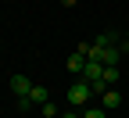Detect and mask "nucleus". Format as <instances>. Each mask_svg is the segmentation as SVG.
Masks as SVG:
<instances>
[{"label":"nucleus","mask_w":129,"mask_h":118,"mask_svg":"<svg viewBox=\"0 0 129 118\" xmlns=\"http://www.w3.org/2000/svg\"><path fill=\"white\" fill-rule=\"evenodd\" d=\"M29 100H32V107H43L47 100H50V93H47V86H32V93H29Z\"/></svg>","instance_id":"obj_5"},{"label":"nucleus","mask_w":129,"mask_h":118,"mask_svg":"<svg viewBox=\"0 0 129 118\" xmlns=\"http://www.w3.org/2000/svg\"><path fill=\"white\" fill-rule=\"evenodd\" d=\"M61 7H75V0H61Z\"/></svg>","instance_id":"obj_11"},{"label":"nucleus","mask_w":129,"mask_h":118,"mask_svg":"<svg viewBox=\"0 0 129 118\" xmlns=\"http://www.w3.org/2000/svg\"><path fill=\"white\" fill-rule=\"evenodd\" d=\"M57 118H83V114H79V111H61Z\"/></svg>","instance_id":"obj_10"},{"label":"nucleus","mask_w":129,"mask_h":118,"mask_svg":"<svg viewBox=\"0 0 129 118\" xmlns=\"http://www.w3.org/2000/svg\"><path fill=\"white\" fill-rule=\"evenodd\" d=\"M83 118H108L104 107H83Z\"/></svg>","instance_id":"obj_8"},{"label":"nucleus","mask_w":129,"mask_h":118,"mask_svg":"<svg viewBox=\"0 0 129 118\" xmlns=\"http://www.w3.org/2000/svg\"><path fill=\"white\" fill-rule=\"evenodd\" d=\"M101 107H104V111H118V107H122V93L108 86V90L101 93Z\"/></svg>","instance_id":"obj_2"},{"label":"nucleus","mask_w":129,"mask_h":118,"mask_svg":"<svg viewBox=\"0 0 129 118\" xmlns=\"http://www.w3.org/2000/svg\"><path fill=\"white\" fill-rule=\"evenodd\" d=\"M104 82H108V86H115V82L122 79V68H118V64H104V75H101Z\"/></svg>","instance_id":"obj_6"},{"label":"nucleus","mask_w":129,"mask_h":118,"mask_svg":"<svg viewBox=\"0 0 129 118\" xmlns=\"http://www.w3.org/2000/svg\"><path fill=\"white\" fill-rule=\"evenodd\" d=\"M32 86H36V82H29L25 75H11V93H14V97H29Z\"/></svg>","instance_id":"obj_3"},{"label":"nucleus","mask_w":129,"mask_h":118,"mask_svg":"<svg viewBox=\"0 0 129 118\" xmlns=\"http://www.w3.org/2000/svg\"><path fill=\"white\" fill-rule=\"evenodd\" d=\"M125 43H129V32H125Z\"/></svg>","instance_id":"obj_12"},{"label":"nucleus","mask_w":129,"mask_h":118,"mask_svg":"<svg viewBox=\"0 0 129 118\" xmlns=\"http://www.w3.org/2000/svg\"><path fill=\"white\" fill-rule=\"evenodd\" d=\"M57 114H61V111L54 107V100H47V104H43V118H57Z\"/></svg>","instance_id":"obj_9"},{"label":"nucleus","mask_w":129,"mask_h":118,"mask_svg":"<svg viewBox=\"0 0 129 118\" xmlns=\"http://www.w3.org/2000/svg\"><path fill=\"white\" fill-rule=\"evenodd\" d=\"M101 75H104V64H101V61H90V57H86L83 79H86V82H101Z\"/></svg>","instance_id":"obj_4"},{"label":"nucleus","mask_w":129,"mask_h":118,"mask_svg":"<svg viewBox=\"0 0 129 118\" xmlns=\"http://www.w3.org/2000/svg\"><path fill=\"white\" fill-rule=\"evenodd\" d=\"M90 100H93V90H90L86 79H79V82L68 86V104H72V107H86Z\"/></svg>","instance_id":"obj_1"},{"label":"nucleus","mask_w":129,"mask_h":118,"mask_svg":"<svg viewBox=\"0 0 129 118\" xmlns=\"http://www.w3.org/2000/svg\"><path fill=\"white\" fill-rule=\"evenodd\" d=\"M83 68H86V57L75 50V54L68 57V72H72V75H83Z\"/></svg>","instance_id":"obj_7"}]
</instances>
